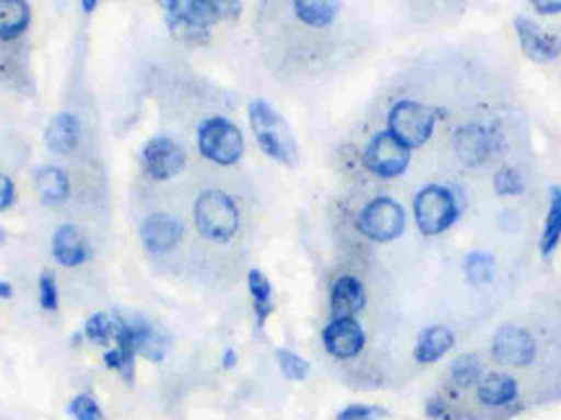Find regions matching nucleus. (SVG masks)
I'll use <instances>...</instances> for the list:
<instances>
[{
  "label": "nucleus",
  "mask_w": 561,
  "mask_h": 420,
  "mask_svg": "<svg viewBox=\"0 0 561 420\" xmlns=\"http://www.w3.org/2000/svg\"><path fill=\"white\" fill-rule=\"evenodd\" d=\"M533 9L543 13V16H553V13H561V0H536Z\"/></svg>",
  "instance_id": "obj_37"
},
{
  "label": "nucleus",
  "mask_w": 561,
  "mask_h": 420,
  "mask_svg": "<svg viewBox=\"0 0 561 420\" xmlns=\"http://www.w3.org/2000/svg\"><path fill=\"white\" fill-rule=\"evenodd\" d=\"M248 120L252 136H255L257 149H261L265 156L276 161V164L297 166V138H294L289 122L284 120V115H280L273 104L265 100H252L248 107Z\"/></svg>",
  "instance_id": "obj_1"
},
{
  "label": "nucleus",
  "mask_w": 561,
  "mask_h": 420,
  "mask_svg": "<svg viewBox=\"0 0 561 420\" xmlns=\"http://www.w3.org/2000/svg\"><path fill=\"white\" fill-rule=\"evenodd\" d=\"M50 252L53 260L60 265V268H81L83 262H89L91 249L87 236L79 226L73 223H60L58 229L53 231V242H50Z\"/></svg>",
  "instance_id": "obj_15"
},
{
  "label": "nucleus",
  "mask_w": 561,
  "mask_h": 420,
  "mask_svg": "<svg viewBox=\"0 0 561 420\" xmlns=\"http://www.w3.org/2000/svg\"><path fill=\"white\" fill-rule=\"evenodd\" d=\"M489 353L494 363L504 369H525L538 359V340L528 327L507 322V325L496 327Z\"/></svg>",
  "instance_id": "obj_7"
},
{
  "label": "nucleus",
  "mask_w": 561,
  "mask_h": 420,
  "mask_svg": "<svg viewBox=\"0 0 561 420\" xmlns=\"http://www.w3.org/2000/svg\"><path fill=\"white\" fill-rule=\"evenodd\" d=\"M0 299H3V301L13 299V285H11V280H0Z\"/></svg>",
  "instance_id": "obj_39"
},
{
  "label": "nucleus",
  "mask_w": 561,
  "mask_h": 420,
  "mask_svg": "<svg viewBox=\"0 0 561 420\" xmlns=\"http://www.w3.org/2000/svg\"><path fill=\"white\" fill-rule=\"evenodd\" d=\"M276 363L284 380L305 382L310 376V361L291 348H276Z\"/></svg>",
  "instance_id": "obj_31"
},
{
  "label": "nucleus",
  "mask_w": 561,
  "mask_h": 420,
  "mask_svg": "<svg viewBox=\"0 0 561 420\" xmlns=\"http://www.w3.org/2000/svg\"><path fill=\"white\" fill-rule=\"evenodd\" d=\"M81 332L89 342H94V346H102L107 350L112 346V340H115V314L110 312L89 314V319L83 322Z\"/></svg>",
  "instance_id": "obj_28"
},
{
  "label": "nucleus",
  "mask_w": 561,
  "mask_h": 420,
  "mask_svg": "<svg viewBox=\"0 0 561 420\" xmlns=\"http://www.w3.org/2000/svg\"><path fill=\"white\" fill-rule=\"evenodd\" d=\"M494 192L502 198H515V195L525 192V179L515 166H502L494 177Z\"/></svg>",
  "instance_id": "obj_34"
},
{
  "label": "nucleus",
  "mask_w": 561,
  "mask_h": 420,
  "mask_svg": "<svg viewBox=\"0 0 561 420\" xmlns=\"http://www.w3.org/2000/svg\"><path fill=\"white\" fill-rule=\"evenodd\" d=\"M362 161L375 177L396 179L409 170L411 149L409 145H403L401 140L392 136V132L380 130L367 140V145H364L362 151Z\"/></svg>",
  "instance_id": "obj_8"
},
{
  "label": "nucleus",
  "mask_w": 561,
  "mask_h": 420,
  "mask_svg": "<svg viewBox=\"0 0 561 420\" xmlns=\"http://www.w3.org/2000/svg\"><path fill=\"white\" fill-rule=\"evenodd\" d=\"M32 24V5L26 0H0V42H16Z\"/></svg>",
  "instance_id": "obj_22"
},
{
  "label": "nucleus",
  "mask_w": 561,
  "mask_h": 420,
  "mask_svg": "<svg viewBox=\"0 0 561 420\" xmlns=\"http://www.w3.org/2000/svg\"><path fill=\"white\" fill-rule=\"evenodd\" d=\"M79 9H81L83 13H94L96 9H100V0H81Z\"/></svg>",
  "instance_id": "obj_40"
},
{
  "label": "nucleus",
  "mask_w": 561,
  "mask_h": 420,
  "mask_svg": "<svg viewBox=\"0 0 561 420\" xmlns=\"http://www.w3.org/2000/svg\"><path fill=\"white\" fill-rule=\"evenodd\" d=\"M193 221L203 240L227 244L234 240L237 231H240L242 215L229 192L210 187V190H203L198 198H195Z\"/></svg>",
  "instance_id": "obj_2"
},
{
  "label": "nucleus",
  "mask_w": 561,
  "mask_h": 420,
  "mask_svg": "<svg viewBox=\"0 0 561 420\" xmlns=\"http://www.w3.org/2000/svg\"><path fill=\"white\" fill-rule=\"evenodd\" d=\"M434 125H437V109L416 100L396 102L388 112V132H392L403 145L419 149L432 138Z\"/></svg>",
  "instance_id": "obj_6"
},
{
  "label": "nucleus",
  "mask_w": 561,
  "mask_h": 420,
  "mask_svg": "<svg viewBox=\"0 0 561 420\" xmlns=\"http://www.w3.org/2000/svg\"><path fill=\"white\" fill-rule=\"evenodd\" d=\"M291 11L305 26L325 30V26H331L335 16H339V3H325V0H294Z\"/></svg>",
  "instance_id": "obj_26"
},
{
  "label": "nucleus",
  "mask_w": 561,
  "mask_h": 420,
  "mask_svg": "<svg viewBox=\"0 0 561 420\" xmlns=\"http://www.w3.org/2000/svg\"><path fill=\"white\" fill-rule=\"evenodd\" d=\"M367 306V289L356 276H341L331 285V317H356Z\"/></svg>",
  "instance_id": "obj_19"
},
{
  "label": "nucleus",
  "mask_w": 561,
  "mask_h": 420,
  "mask_svg": "<svg viewBox=\"0 0 561 420\" xmlns=\"http://www.w3.org/2000/svg\"><path fill=\"white\" fill-rule=\"evenodd\" d=\"M161 16H164V24H167V30H170L172 37L182 42V45L203 47V45H208V42H210V30H201V26L187 24V21H182L178 16H170V13H161Z\"/></svg>",
  "instance_id": "obj_30"
},
{
  "label": "nucleus",
  "mask_w": 561,
  "mask_h": 420,
  "mask_svg": "<svg viewBox=\"0 0 561 420\" xmlns=\"http://www.w3.org/2000/svg\"><path fill=\"white\" fill-rule=\"evenodd\" d=\"M68 416L73 420H107L100 400L94 395H89V392H79V395L70 397Z\"/></svg>",
  "instance_id": "obj_32"
},
{
  "label": "nucleus",
  "mask_w": 561,
  "mask_h": 420,
  "mask_svg": "<svg viewBox=\"0 0 561 420\" xmlns=\"http://www.w3.org/2000/svg\"><path fill=\"white\" fill-rule=\"evenodd\" d=\"M237 361H240V359H237V350H234V348H224V353H221V369H224V371H231V369L237 366Z\"/></svg>",
  "instance_id": "obj_38"
},
{
  "label": "nucleus",
  "mask_w": 561,
  "mask_h": 420,
  "mask_svg": "<svg viewBox=\"0 0 561 420\" xmlns=\"http://www.w3.org/2000/svg\"><path fill=\"white\" fill-rule=\"evenodd\" d=\"M494 136L496 132L481 122H471V125H466V128H460L458 130L460 159L471 166L483 164V161H486L496 149Z\"/></svg>",
  "instance_id": "obj_21"
},
{
  "label": "nucleus",
  "mask_w": 561,
  "mask_h": 420,
  "mask_svg": "<svg viewBox=\"0 0 561 420\" xmlns=\"http://www.w3.org/2000/svg\"><path fill=\"white\" fill-rule=\"evenodd\" d=\"M455 348V332L447 325H430L419 332L416 346H413V361L421 366H432L445 359Z\"/></svg>",
  "instance_id": "obj_20"
},
{
  "label": "nucleus",
  "mask_w": 561,
  "mask_h": 420,
  "mask_svg": "<svg viewBox=\"0 0 561 420\" xmlns=\"http://www.w3.org/2000/svg\"><path fill=\"white\" fill-rule=\"evenodd\" d=\"M515 32L517 42H520V50L533 62H553L561 58V39L557 34L541 30L536 21L528 16L515 19Z\"/></svg>",
  "instance_id": "obj_14"
},
{
  "label": "nucleus",
  "mask_w": 561,
  "mask_h": 420,
  "mask_svg": "<svg viewBox=\"0 0 561 420\" xmlns=\"http://www.w3.org/2000/svg\"><path fill=\"white\" fill-rule=\"evenodd\" d=\"M248 291H250V299H252V314H255V325L257 330H263L265 322L273 314V306H276V301H273V285L268 276H265L263 270L252 268L248 272Z\"/></svg>",
  "instance_id": "obj_23"
},
{
  "label": "nucleus",
  "mask_w": 561,
  "mask_h": 420,
  "mask_svg": "<svg viewBox=\"0 0 561 420\" xmlns=\"http://www.w3.org/2000/svg\"><path fill=\"white\" fill-rule=\"evenodd\" d=\"M462 272H466L468 283L479 285V283H491L496 276V260L494 255H489V252H468L466 260H462Z\"/></svg>",
  "instance_id": "obj_29"
},
{
  "label": "nucleus",
  "mask_w": 561,
  "mask_h": 420,
  "mask_svg": "<svg viewBox=\"0 0 561 420\" xmlns=\"http://www.w3.org/2000/svg\"><path fill=\"white\" fill-rule=\"evenodd\" d=\"M13 206H16V185L9 174L0 172V213H5Z\"/></svg>",
  "instance_id": "obj_36"
},
{
  "label": "nucleus",
  "mask_w": 561,
  "mask_h": 420,
  "mask_svg": "<svg viewBox=\"0 0 561 420\" xmlns=\"http://www.w3.org/2000/svg\"><path fill=\"white\" fill-rule=\"evenodd\" d=\"M138 236L149 255H170L185 240V223L172 213H149L140 221Z\"/></svg>",
  "instance_id": "obj_12"
},
{
  "label": "nucleus",
  "mask_w": 561,
  "mask_h": 420,
  "mask_svg": "<svg viewBox=\"0 0 561 420\" xmlns=\"http://www.w3.org/2000/svg\"><path fill=\"white\" fill-rule=\"evenodd\" d=\"M473 400L479 408L491 410L494 416H507L512 418L517 410H512V405L520 400V382L507 371H489L481 376V382L476 384Z\"/></svg>",
  "instance_id": "obj_10"
},
{
  "label": "nucleus",
  "mask_w": 561,
  "mask_h": 420,
  "mask_svg": "<svg viewBox=\"0 0 561 420\" xmlns=\"http://www.w3.org/2000/svg\"><path fill=\"white\" fill-rule=\"evenodd\" d=\"M140 166L153 182H170L180 177L187 166V151L178 138L153 136L140 149Z\"/></svg>",
  "instance_id": "obj_9"
},
{
  "label": "nucleus",
  "mask_w": 561,
  "mask_h": 420,
  "mask_svg": "<svg viewBox=\"0 0 561 420\" xmlns=\"http://www.w3.org/2000/svg\"><path fill=\"white\" fill-rule=\"evenodd\" d=\"M37 301L42 312H58L60 310V291L58 280L50 270H45L37 280Z\"/></svg>",
  "instance_id": "obj_33"
},
{
  "label": "nucleus",
  "mask_w": 561,
  "mask_h": 420,
  "mask_svg": "<svg viewBox=\"0 0 561 420\" xmlns=\"http://www.w3.org/2000/svg\"><path fill=\"white\" fill-rule=\"evenodd\" d=\"M322 348L335 361H354L367 348V332L356 317H331L322 327Z\"/></svg>",
  "instance_id": "obj_11"
},
{
  "label": "nucleus",
  "mask_w": 561,
  "mask_h": 420,
  "mask_svg": "<svg viewBox=\"0 0 561 420\" xmlns=\"http://www.w3.org/2000/svg\"><path fill=\"white\" fill-rule=\"evenodd\" d=\"M81 132L83 125L79 120V115H73V112L68 109L55 112L45 128V149L55 153V156H73L81 143Z\"/></svg>",
  "instance_id": "obj_16"
},
{
  "label": "nucleus",
  "mask_w": 561,
  "mask_h": 420,
  "mask_svg": "<svg viewBox=\"0 0 561 420\" xmlns=\"http://www.w3.org/2000/svg\"><path fill=\"white\" fill-rule=\"evenodd\" d=\"M5 236H9V234H5V229L0 226V247H3V244H5Z\"/></svg>",
  "instance_id": "obj_42"
},
{
  "label": "nucleus",
  "mask_w": 561,
  "mask_h": 420,
  "mask_svg": "<svg viewBox=\"0 0 561 420\" xmlns=\"http://www.w3.org/2000/svg\"><path fill=\"white\" fill-rule=\"evenodd\" d=\"M159 9L161 13H170V16H178L201 30H210L224 21V3L219 0H164L159 3Z\"/></svg>",
  "instance_id": "obj_17"
},
{
  "label": "nucleus",
  "mask_w": 561,
  "mask_h": 420,
  "mask_svg": "<svg viewBox=\"0 0 561 420\" xmlns=\"http://www.w3.org/2000/svg\"><path fill=\"white\" fill-rule=\"evenodd\" d=\"M483 374L486 371H483V361L479 353H460L450 363V369H447V384H450V392H468L476 389V384L481 382Z\"/></svg>",
  "instance_id": "obj_24"
},
{
  "label": "nucleus",
  "mask_w": 561,
  "mask_h": 420,
  "mask_svg": "<svg viewBox=\"0 0 561 420\" xmlns=\"http://www.w3.org/2000/svg\"><path fill=\"white\" fill-rule=\"evenodd\" d=\"M356 231L377 244L396 242L405 231V210L390 195H377L356 213Z\"/></svg>",
  "instance_id": "obj_5"
},
{
  "label": "nucleus",
  "mask_w": 561,
  "mask_h": 420,
  "mask_svg": "<svg viewBox=\"0 0 561 420\" xmlns=\"http://www.w3.org/2000/svg\"><path fill=\"white\" fill-rule=\"evenodd\" d=\"M102 361H104V366H107L110 371H115V374L121 376L125 384L136 382L138 355H136V348H133V346H125V342H115V346H110L107 350H104Z\"/></svg>",
  "instance_id": "obj_27"
},
{
  "label": "nucleus",
  "mask_w": 561,
  "mask_h": 420,
  "mask_svg": "<svg viewBox=\"0 0 561 420\" xmlns=\"http://www.w3.org/2000/svg\"><path fill=\"white\" fill-rule=\"evenodd\" d=\"M390 412L380 408V405H346L335 420H385Z\"/></svg>",
  "instance_id": "obj_35"
},
{
  "label": "nucleus",
  "mask_w": 561,
  "mask_h": 420,
  "mask_svg": "<svg viewBox=\"0 0 561 420\" xmlns=\"http://www.w3.org/2000/svg\"><path fill=\"white\" fill-rule=\"evenodd\" d=\"M34 192L42 206L58 208L70 198V177L62 166L42 164L34 170Z\"/></svg>",
  "instance_id": "obj_18"
},
{
  "label": "nucleus",
  "mask_w": 561,
  "mask_h": 420,
  "mask_svg": "<svg viewBox=\"0 0 561 420\" xmlns=\"http://www.w3.org/2000/svg\"><path fill=\"white\" fill-rule=\"evenodd\" d=\"M125 322L130 327L133 346H136L138 359L149 363H161L172 348V335L159 322L140 317V314H125Z\"/></svg>",
  "instance_id": "obj_13"
},
{
  "label": "nucleus",
  "mask_w": 561,
  "mask_h": 420,
  "mask_svg": "<svg viewBox=\"0 0 561 420\" xmlns=\"http://www.w3.org/2000/svg\"><path fill=\"white\" fill-rule=\"evenodd\" d=\"M559 242H561V185H551L549 187V210H546L538 249H541L543 257H551L553 252H557Z\"/></svg>",
  "instance_id": "obj_25"
},
{
  "label": "nucleus",
  "mask_w": 561,
  "mask_h": 420,
  "mask_svg": "<svg viewBox=\"0 0 561 420\" xmlns=\"http://www.w3.org/2000/svg\"><path fill=\"white\" fill-rule=\"evenodd\" d=\"M413 219L424 236H439L460 219V202L445 185L421 187L413 198Z\"/></svg>",
  "instance_id": "obj_4"
},
{
  "label": "nucleus",
  "mask_w": 561,
  "mask_h": 420,
  "mask_svg": "<svg viewBox=\"0 0 561 420\" xmlns=\"http://www.w3.org/2000/svg\"><path fill=\"white\" fill-rule=\"evenodd\" d=\"M198 151L201 156L216 166H234L244 156V136L240 125L229 117L210 115L198 125Z\"/></svg>",
  "instance_id": "obj_3"
},
{
  "label": "nucleus",
  "mask_w": 561,
  "mask_h": 420,
  "mask_svg": "<svg viewBox=\"0 0 561 420\" xmlns=\"http://www.w3.org/2000/svg\"><path fill=\"white\" fill-rule=\"evenodd\" d=\"M83 340H87V338H83V332H73V335H70V346H81V342Z\"/></svg>",
  "instance_id": "obj_41"
}]
</instances>
